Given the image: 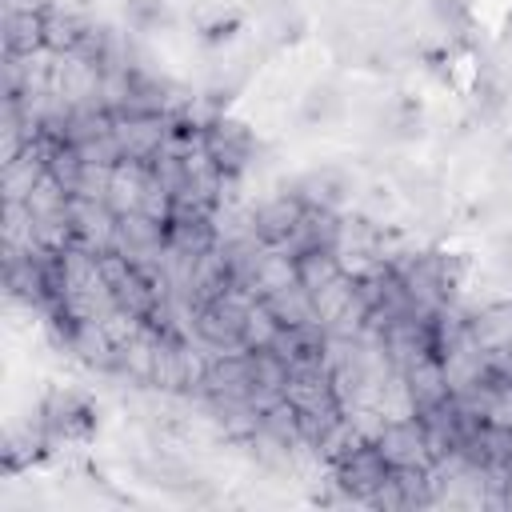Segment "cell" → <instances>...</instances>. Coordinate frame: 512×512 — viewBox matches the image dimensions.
I'll return each mask as SVG.
<instances>
[{
    "instance_id": "6da1fadb",
    "label": "cell",
    "mask_w": 512,
    "mask_h": 512,
    "mask_svg": "<svg viewBox=\"0 0 512 512\" xmlns=\"http://www.w3.org/2000/svg\"><path fill=\"white\" fill-rule=\"evenodd\" d=\"M384 456L388 468H432L436 456H432V444H428V432L420 424V416H396V420H384L376 440H372Z\"/></svg>"
},
{
    "instance_id": "277c9868",
    "label": "cell",
    "mask_w": 512,
    "mask_h": 512,
    "mask_svg": "<svg viewBox=\"0 0 512 512\" xmlns=\"http://www.w3.org/2000/svg\"><path fill=\"white\" fill-rule=\"evenodd\" d=\"M468 332L484 352L508 348V340H512V304H488L484 312H476L468 320Z\"/></svg>"
},
{
    "instance_id": "7a4b0ae2",
    "label": "cell",
    "mask_w": 512,
    "mask_h": 512,
    "mask_svg": "<svg viewBox=\"0 0 512 512\" xmlns=\"http://www.w3.org/2000/svg\"><path fill=\"white\" fill-rule=\"evenodd\" d=\"M332 468H336V484L352 500H368L380 488V480L388 476V464H384V456H380V448L372 440H360L356 448L340 452L332 460Z\"/></svg>"
},
{
    "instance_id": "3957f363",
    "label": "cell",
    "mask_w": 512,
    "mask_h": 512,
    "mask_svg": "<svg viewBox=\"0 0 512 512\" xmlns=\"http://www.w3.org/2000/svg\"><path fill=\"white\" fill-rule=\"evenodd\" d=\"M204 152L220 164V172L240 176V172H244V164L252 160V136H248V128H244V124L216 116V120H208V124H204Z\"/></svg>"
},
{
    "instance_id": "8992f818",
    "label": "cell",
    "mask_w": 512,
    "mask_h": 512,
    "mask_svg": "<svg viewBox=\"0 0 512 512\" xmlns=\"http://www.w3.org/2000/svg\"><path fill=\"white\" fill-rule=\"evenodd\" d=\"M508 356H512V340H508Z\"/></svg>"
},
{
    "instance_id": "5b68a950",
    "label": "cell",
    "mask_w": 512,
    "mask_h": 512,
    "mask_svg": "<svg viewBox=\"0 0 512 512\" xmlns=\"http://www.w3.org/2000/svg\"><path fill=\"white\" fill-rule=\"evenodd\" d=\"M336 276H344V264H340V252L336 248H312V252H300L296 256V280L308 292L328 288Z\"/></svg>"
}]
</instances>
